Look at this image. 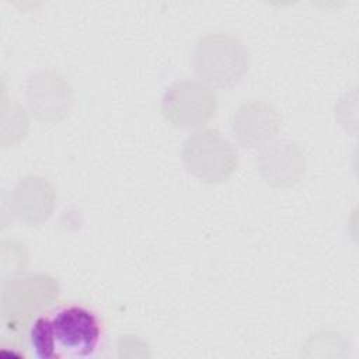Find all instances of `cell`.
Returning a JSON list of instances; mask_svg holds the SVG:
<instances>
[{
  "label": "cell",
  "mask_w": 359,
  "mask_h": 359,
  "mask_svg": "<svg viewBox=\"0 0 359 359\" xmlns=\"http://www.w3.org/2000/svg\"><path fill=\"white\" fill-rule=\"evenodd\" d=\"M28 337L38 359H86L97 352L102 330L93 310L65 304L35 317Z\"/></svg>",
  "instance_id": "cell-1"
},
{
  "label": "cell",
  "mask_w": 359,
  "mask_h": 359,
  "mask_svg": "<svg viewBox=\"0 0 359 359\" xmlns=\"http://www.w3.org/2000/svg\"><path fill=\"white\" fill-rule=\"evenodd\" d=\"M194 66L208 83L226 87L237 83L245 73L247 55L243 46L230 36H208L196 45Z\"/></svg>",
  "instance_id": "cell-2"
},
{
  "label": "cell",
  "mask_w": 359,
  "mask_h": 359,
  "mask_svg": "<svg viewBox=\"0 0 359 359\" xmlns=\"http://www.w3.org/2000/svg\"><path fill=\"white\" fill-rule=\"evenodd\" d=\"M279 125L276 112L264 102L243 105L234 116V133L248 147L259 146L275 136Z\"/></svg>",
  "instance_id": "cell-6"
},
{
  "label": "cell",
  "mask_w": 359,
  "mask_h": 359,
  "mask_svg": "<svg viewBox=\"0 0 359 359\" xmlns=\"http://www.w3.org/2000/svg\"><path fill=\"white\" fill-rule=\"evenodd\" d=\"M216 108L215 94L194 81L174 84L163 101V114L175 126L191 128L206 122Z\"/></svg>",
  "instance_id": "cell-4"
},
{
  "label": "cell",
  "mask_w": 359,
  "mask_h": 359,
  "mask_svg": "<svg viewBox=\"0 0 359 359\" xmlns=\"http://www.w3.org/2000/svg\"><path fill=\"white\" fill-rule=\"evenodd\" d=\"M187 168L206 182L226 180L237 165V153L233 146L212 129L194 133L184 144Z\"/></svg>",
  "instance_id": "cell-3"
},
{
  "label": "cell",
  "mask_w": 359,
  "mask_h": 359,
  "mask_svg": "<svg viewBox=\"0 0 359 359\" xmlns=\"http://www.w3.org/2000/svg\"><path fill=\"white\" fill-rule=\"evenodd\" d=\"M259 168L266 182L276 187H287L303 175L304 157L297 144L278 142L262 151Z\"/></svg>",
  "instance_id": "cell-5"
}]
</instances>
